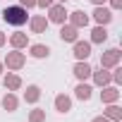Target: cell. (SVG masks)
Returning <instances> with one entry per match:
<instances>
[{"mask_svg": "<svg viewBox=\"0 0 122 122\" xmlns=\"http://www.w3.org/2000/svg\"><path fill=\"white\" fill-rule=\"evenodd\" d=\"M91 3H93V5H105L108 0H91Z\"/></svg>", "mask_w": 122, "mask_h": 122, "instance_id": "29", "label": "cell"}, {"mask_svg": "<svg viewBox=\"0 0 122 122\" xmlns=\"http://www.w3.org/2000/svg\"><path fill=\"white\" fill-rule=\"evenodd\" d=\"M67 22H70L72 26H77V29H86L89 22H91V17H89L84 10H74V12H67Z\"/></svg>", "mask_w": 122, "mask_h": 122, "instance_id": "5", "label": "cell"}, {"mask_svg": "<svg viewBox=\"0 0 122 122\" xmlns=\"http://www.w3.org/2000/svg\"><path fill=\"white\" fill-rule=\"evenodd\" d=\"M3 84H5L7 91H19V89H22V77L15 74V72H7V74L3 77Z\"/></svg>", "mask_w": 122, "mask_h": 122, "instance_id": "16", "label": "cell"}, {"mask_svg": "<svg viewBox=\"0 0 122 122\" xmlns=\"http://www.w3.org/2000/svg\"><path fill=\"white\" fill-rule=\"evenodd\" d=\"M3 70H5V65H3V62H0V74H3Z\"/></svg>", "mask_w": 122, "mask_h": 122, "instance_id": "30", "label": "cell"}, {"mask_svg": "<svg viewBox=\"0 0 122 122\" xmlns=\"http://www.w3.org/2000/svg\"><path fill=\"white\" fill-rule=\"evenodd\" d=\"M0 105H3L7 112H15V110L19 108V98L15 96V91H7V93L3 96V101H0Z\"/></svg>", "mask_w": 122, "mask_h": 122, "instance_id": "17", "label": "cell"}, {"mask_svg": "<svg viewBox=\"0 0 122 122\" xmlns=\"http://www.w3.org/2000/svg\"><path fill=\"white\" fill-rule=\"evenodd\" d=\"M91 79H93V84L96 86H108L110 81H112V77H110V70H105V67H101V70H93L91 72Z\"/></svg>", "mask_w": 122, "mask_h": 122, "instance_id": "11", "label": "cell"}, {"mask_svg": "<svg viewBox=\"0 0 122 122\" xmlns=\"http://www.w3.org/2000/svg\"><path fill=\"white\" fill-rule=\"evenodd\" d=\"M103 115H105L110 122H120V120H122V108H120L117 103H108V108L103 110Z\"/></svg>", "mask_w": 122, "mask_h": 122, "instance_id": "19", "label": "cell"}, {"mask_svg": "<svg viewBox=\"0 0 122 122\" xmlns=\"http://www.w3.org/2000/svg\"><path fill=\"white\" fill-rule=\"evenodd\" d=\"M120 101V89L117 86H103V91H101V103L103 105H108V103H117Z\"/></svg>", "mask_w": 122, "mask_h": 122, "instance_id": "12", "label": "cell"}, {"mask_svg": "<svg viewBox=\"0 0 122 122\" xmlns=\"http://www.w3.org/2000/svg\"><path fill=\"white\" fill-rule=\"evenodd\" d=\"M91 46H93L91 41H79V38H77L72 55H74L77 60H89V57H91Z\"/></svg>", "mask_w": 122, "mask_h": 122, "instance_id": "7", "label": "cell"}, {"mask_svg": "<svg viewBox=\"0 0 122 122\" xmlns=\"http://www.w3.org/2000/svg\"><path fill=\"white\" fill-rule=\"evenodd\" d=\"M19 5L24 10H31V7H36V0H19Z\"/></svg>", "mask_w": 122, "mask_h": 122, "instance_id": "25", "label": "cell"}, {"mask_svg": "<svg viewBox=\"0 0 122 122\" xmlns=\"http://www.w3.org/2000/svg\"><path fill=\"white\" fill-rule=\"evenodd\" d=\"M74 96H77L79 101H91V96H93V86L86 84V81H79L77 89H74Z\"/></svg>", "mask_w": 122, "mask_h": 122, "instance_id": "18", "label": "cell"}, {"mask_svg": "<svg viewBox=\"0 0 122 122\" xmlns=\"http://www.w3.org/2000/svg\"><path fill=\"white\" fill-rule=\"evenodd\" d=\"M0 15H3V22H7L10 26H24L29 22V10H24L22 5H10Z\"/></svg>", "mask_w": 122, "mask_h": 122, "instance_id": "1", "label": "cell"}, {"mask_svg": "<svg viewBox=\"0 0 122 122\" xmlns=\"http://www.w3.org/2000/svg\"><path fill=\"white\" fill-rule=\"evenodd\" d=\"M29 122H46V110H41V108L29 110Z\"/></svg>", "mask_w": 122, "mask_h": 122, "instance_id": "22", "label": "cell"}, {"mask_svg": "<svg viewBox=\"0 0 122 122\" xmlns=\"http://www.w3.org/2000/svg\"><path fill=\"white\" fill-rule=\"evenodd\" d=\"M48 22H53V24H65L67 22V10H65V5L62 3H53L50 7H48V17H46Z\"/></svg>", "mask_w": 122, "mask_h": 122, "instance_id": "3", "label": "cell"}, {"mask_svg": "<svg viewBox=\"0 0 122 122\" xmlns=\"http://www.w3.org/2000/svg\"><path fill=\"white\" fill-rule=\"evenodd\" d=\"M53 3H55V0H36V7H43V10H48Z\"/></svg>", "mask_w": 122, "mask_h": 122, "instance_id": "24", "label": "cell"}, {"mask_svg": "<svg viewBox=\"0 0 122 122\" xmlns=\"http://www.w3.org/2000/svg\"><path fill=\"white\" fill-rule=\"evenodd\" d=\"M108 41V29L105 26H93V31H91V43H105Z\"/></svg>", "mask_w": 122, "mask_h": 122, "instance_id": "21", "label": "cell"}, {"mask_svg": "<svg viewBox=\"0 0 122 122\" xmlns=\"http://www.w3.org/2000/svg\"><path fill=\"white\" fill-rule=\"evenodd\" d=\"M3 65H5V67H7L10 72H19V70H22V67L26 65V55H24L22 50H15V48H12V50H10V53L5 55Z\"/></svg>", "mask_w": 122, "mask_h": 122, "instance_id": "2", "label": "cell"}, {"mask_svg": "<svg viewBox=\"0 0 122 122\" xmlns=\"http://www.w3.org/2000/svg\"><path fill=\"white\" fill-rule=\"evenodd\" d=\"M110 77H112V81L120 86V84H122V67H120V65H115V67H112V72H110Z\"/></svg>", "mask_w": 122, "mask_h": 122, "instance_id": "23", "label": "cell"}, {"mask_svg": "<svg viewBox=\"0 0 122 122\" xmlns=\"http://www.w3.org/2000/svg\"><path fill=\"white\" fill-rule=\"evenodd\" d=\"M120 57H122L120 48H108V50L101 55V67H105V70H112L115 65H120Z\"/></svg>", "mask_w": 122, "mask_h": 122, "instance_id": "4", "label": "cell"}, {"mask_svg": "<svg viewBox=\"0 0 122 122\" xmlns=\"http://www.w3.org/2000/svg\"><path fill=\"white\" fill-rule=\"evenodd\" d=\"M10 46H12L15 50L26 48V46H29V34H24V31H15V34L10 36Z\"/></svg>", "mask_w": 122, "mask_h": 122, "instance_id": "14", "label": "cell"}, {"mask_svg": "<svg viewBox=\"0 0 122 122\" xmlns=\"http://www.w3.org/2000/svg\"><path fill=\"white\" fill-rule=\"evenodd\" d=\"M29 55L36 57V60H43V57L50 55V48L46 43H29Z\"/></svg>", "mask_w": 122, "mask_h": 122, "instance_id": "15", "label": "cell"}, {"mask_svg": "<svg viewBox=\"0 0 122 122\" xmlns=\"http://www.w3.org/2000/svg\"><path fill=\"white\" fill-rule=\"evenodd\" d=\"M77 38H79V29H77V26H72L70 22L60 24V41H65V43H74Z\"/></svg>", "mask_w": 122, "mask_h": 122, "instance_id": "8", "label": "cell"}, {"mask_svg": "<svg viewBox=\"0 0 122 122\" xmlns=\"http://www.w3.org/2000/svg\"><path fill=\"white\" fill-rule=\"evenodd\" d=\"M53 105H55V110H57V112L67 115V112L72 110V98H70L67 93H57V96H55V101H53Z\"/></svg>", "mask_w": 122, "mask_h": 122, "instance_id": "13", "label": "cell"}, {"mask_svg": "<svg viewBox=\"0 0 122 122\" xmlns=\"http://www.w3.org/2000/svg\"><path fill=\"white\" fill-rule=\"evenodd\" d=\"M55 3H62V5H65V3H67V0H55Z\"/></svg>", "mask_w": 122, "mask_h": 122, "instance_id": "31", "label": "cell"}, {"mask_svg": "<svg viewBox=\"0 0 122 122\" xmlns=\"http://www.w3.org/2000/svg\"><path fill=\"white\" fill-rule=\"evenodd\" d=\"M72 72H74V77H77L79 81H86V79L91 77L93 67L86 62V60H77V65H74V70H72Z\"/></svg>", "mask_w": 122, "mask_h": 122, "instance_id": "10", "label": "cell"}, {"mask_svg": "<svg viewBox=\"0 0 122 122\" xmlns=\"http://www.w3.org/2000/svg\"><path fill=\"white\" fill-rule=\"evenodd\" d=\"M5 43H7V34H5V31H0V48H3Z\"/></svg>", "mask_w": 122, "mask_h": 122, "instance_id": "27", "label": "cell"}, {"mask_svg": "<svg viewBox=\"0 0 122 122\" xmlns=\"http://www.w3.org/2000/svg\"><path fill=\"white\" fill-rule=\"evenodd\" d=\"M38 98H41V89H38L36 84H29L26 91H24V101H26L29 105H34V103H38Z\"/></svg>", "mask_w": 122, "mask_h": 122, "instance_id": "20", "label": "cell"}, {"mask_svg": "<svg viewBox=\"0 0 122 122\" xmlns=\"http://www.w3.org/2000/svg\"><path fill=\"white\" fill-rule=\"evenodd\" d=\"M112 10L110 7H105V5H96V10H93V19H96V24H101V26H108L110 22H112Z\"/></svg>", "mask_w": 122, "mask_h": 122, "instance_id": "6", "label": "cell"}, {"mask_svg": "<svg viewBox=\"0 0 122 122\" xmlns=\"http://www.w3.org/2000/svg\"><path fill=\"white\" fill-rule=\"evenodd\" d=\"M91 122H110V120H108V117H105V115H101V117H93V120H91Z\"/></svg>", "mask_w": 122, "mask_h": 122, "instance_id": "28", "label": "cell"}, {"mask_svg": "<svg viewBox=\"0 0 122 122\" xmlns=\"http://www.w3.org/2000/svg\"><path fill=\"white\" fill-rule=\"evenodd\" d=\"M48 19H46V15H36V17H29V29H31V34H46V29H48Z\"/></svg>", "mask_w": 122, "mask_h": 122, "instance_id": "9", "label": "cell"}, {"mask_svg": "<svg viewBox=\"0 0 122 122\" xmlns=\"http://www.w3.org/2000/svg\"><path fill=\"white\" fill-rule=\"evenodd\" d=\"M110 10H122V0H110Z\"/></svg>", "mask_w": 122, "mask_h": 122, "instance_id": "26", "label": "cell"}]
</instances>
